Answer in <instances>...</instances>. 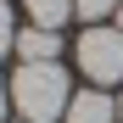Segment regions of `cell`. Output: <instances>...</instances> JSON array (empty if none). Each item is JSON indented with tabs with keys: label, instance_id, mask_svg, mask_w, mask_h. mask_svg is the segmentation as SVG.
Listing matches in <instances>:
<instances>
[{
	"label": "cell",
	"instance_id": "obj_1",
	"mask_svg": "<svg viewBox=\"0 0 123 123\" xmlns=\"http://www.w3.org/2000/svg\"><path fill=\"white\" fill-rule=\"evenodd\" d=\"M73 101V84L62 73V62H23L11 73V106L23 123H56Z\"/></svg>",
	"mask_w": 123,
	"mask_h": 123
},
{
	"label": "cell",
	"instance_id": "obj_2",
	"mask_svg": "<svg viewBox=\"0 0 123 123\" xmlns=\"http://www.w3.org/2000/svg\"><path fill=\"white\" fill-rule=\"evenodd\" d=\"M73 62H78V73H84L95 90L123 84V34L106 28V23L84 28V34H78V45H73Z\"/></svg>",
	"mask_w": 123,
	"mask_h": 123
},
{
	"label": "cell",
	"instance_id": "obj_3",
	"mask_svg": "<svg viewBox=\"0 0 123 123\" xmlns=\"http://www.w3.org/2000/svg\"><path fill=\"white\" fill-rule=\"evenodd\" d=\"M62 123H117V101L106 95V90H78L73 101H67V112H62Z\"/></svg>",
	"mask_w": 123,
	"mask_h": 123
},
{
	"label": "cell",
	"instance_id": "obj_4",
	"mask_svg": "<svg viewBox=\"0 0 123 123\" xmlns=\"http://www.w3.org/2000/svg\"><path fill=\"white\" fill-rule=\"evenodd\" d=\"M17 56L23 62H56L62 56V34H50V28H17Z\"/></svg>",
	"mask_w": 123,
	"mask_h": 123
},
{
	"label": "cell",
	"instance_id": "obj_5",
	"mask_svg": "<svg viewBox=\"0 0 123 123\" xmlns=\"http://www.w3.org/2000/svg\"><path fill=\"white\" fill-rule=\"evenodd\" d=\"M73 17V0H28V23L34 28H50V34H62V23Z\"/></svg>",
	"mask_w": 123,
	"mask_h": 123
},
{
	"label": "cell",
	"instance_id": "obj_6",
	"mask_svg": "<svg viewBox=\"0 0 123 123\" xmlns=\"http://www.w3.org/2000/svg\"><path fill=\"white\" fill-rule=\"evenodd\" d=\"M117 11V0H73V17H84V28L106 23V17Z\"/></svg>",
	"mask_w": 123,
	"mask_h": 123
},
{
	"label": "cell",
	"instance_id": "obj_7",
	"mask_svg": "<svg viewBox=\"0 0 123 123\" xmlns=\"http://www.w3.org/2000/svg\"><path fill=\"white\" fill-rule=\"evenodd\" d=\"M11 50H17V17H11L6 0H0V62H6Z\"/></svg>",
	"mask_w": 123,
	"mask_h": 123
},
{
	"label": "cell",
	"instance_id": "obj_8",
	"mask_svg": "<svg viewBox=\"0 0 123 123\" xmlns=\"http://www.w3.org/2000/svg\"><path fill=\"white\" fill-rule=\"evenodd\" d=\"M6 106H11V78H0V123H6Z\"/></svg>",
	"mask_w": 123,
	"mask_h": 123
},
{
	"label": "cell",
	"instance_id": "obj_9",
	"mask_svg": "<svg viewBox=\"0 0 123 123\" xmlns=\"http://www.w3.org/2000/svg\"><path fill=\"white\" fill-rule=\"evenodd\" d=\"M117 34H123V0H117Z\"/></svg>",
	"mask_w": 123,
	"mask_h": 123
},
{
	"label": "cell",
	"instance_id": "obj_10",
	"mask_svg": "<svg viewBox=\"0 0 123 123\" xmlns=\"http://www.w3.org/2000/svg\"><path fill=\"white\" fill-rule=\"evenodd\" d=\"M17 123H23V117H17Z\"/></svg>",
	"mask_w": 123,
	"mask_h": 123
}]
</instances>
